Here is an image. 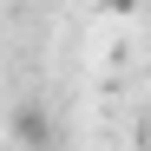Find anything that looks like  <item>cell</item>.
I'll list each match as a JSON object with an SVG mask.
<instances>
[{"mask_svg": "<svg viewBox=\"0 0 151 151\" xmlns=\"http://www.w3.org/2000/svg\"><path fill=\"white\" fill-rule=\"evenodd\" d=\"M20 145H33V151L46 145V125H40V112H33V105L20 112Z\"/></svg>", "mask_w": 151, "mask_h": 151, "instance_id": "1", "label": "cell"}]
</instances>
